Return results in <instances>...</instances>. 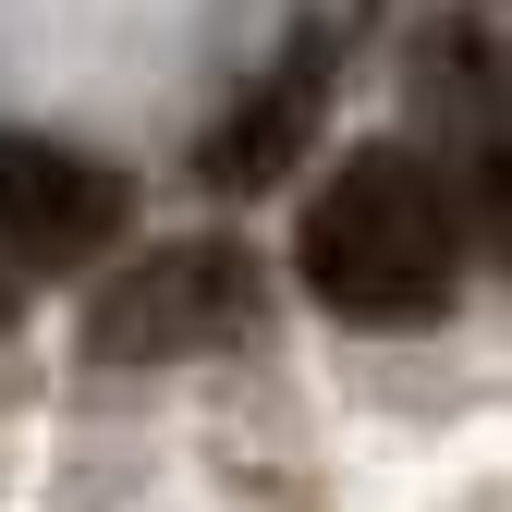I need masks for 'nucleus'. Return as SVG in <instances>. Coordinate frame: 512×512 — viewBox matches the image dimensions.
Wrapping results in <instances>:
<instances>
[{"label": "nucleus", "mask_w": 512, "mask_h": 512, "mask_svg": "<svg viewBox=\"0 0 512 512\" xmlns=\"http://www.w3.org/2000/svg\"><path fill=\"white\" fill-rule=\"evenodd\" d=\"M293 269L354 330H427L452 305V281H464V208L439 183V159L427 147H354L305 196Z\"/></svg>", "instance_id": "f257e3e1"}, {"label": "nucleus", "mask_w": 512, "mask_h": 512, "mask_svg": "<svg viewBox=\"0 0 512 512\" xmlns=\"http://www.w3.org/2000/svg\"><path fill=\"white\" fill-rule=\"evenodd\" d=\"M256 305H269L256 256H244L232 232H183V244H147L122 281H98V305H86V354H98V366H183V354L244 342Z\"/></svg>", "instance_id": "f03ea898"}, {"label": "nucleus", "mask_w": 512, "mask_h": 512, "mask_svg": "<svg viewBox=\"0 0 512 512\" xmlns=\"http://www.w3.org/2000/svg\"><path fill=\"white\" fill-rule=\"evenodd\" d=\"M122 232H135V183H122L110 159L0 122V269L13 281H74Z\"/></svg>", "instance_id": "7ed1b4c3"}, {"label": "nucleus", "mask_w": 512, "mask_h": 512, "mask_svg": "<svg viewBox=\"0 0 512 512\" xmlns=\"http://www.w3.org/2000/svg\"><path fill=\"white\" fill-rule=\"evenodd\" d=\"M330 74H342V37L330 25H293V49L220 110V135L196 147V183H208V196H269V183L305 159L317 110H330Z\"/></svg>", "instance_id": "20e7f679"}, {"label": "nucleus", "mask_w": 512, "mask_h": 512, "mask_svg": "<svg viewBox=\"0 0 512 512\" xmlns=\"http://www.w3.org/2000/svg\"><path fill=\"white\" fill-rule=\"evenodd\" d=\"M13 305H25V281H13V269H0V330H13Z\"/></svg>", "instance_id": "39448f33"}]
</instances>
